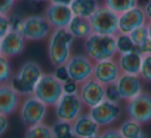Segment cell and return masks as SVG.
Here are the masks:
<instances>
[{"mask_svg": "<svg viewBox=\"0 0 151 138\" xmlns=\"http://www.w3.org/2000/svg\"><path fill=\"white\" fill-rule=\"evenodd\" d=\"M42 73L43 71L37 62L27 61L20 67L16 74H12L9 84L20 96H32Z\"/></svg>", "mask_w": 151, "mask_h": 138, "instance_id": "6da1fadb", "label": "cell"}, {"mask_svg": "<svg viewBox=\"0 0 151 138\" xmlns=\"http://www.w3.org/2000/svg\"><path fill=\"white\" fill-rule=\"evenodd\" d=\"M48 37L47 53L52 65L55 67L65 65L71 57L73 36L67 29H54Z\"/></svg>", "mask_w": 151, "mask_h": 138, "instance_id": "7a4b0ae2", "label": "cell"}, {"mask_svg": "<svg viewBox=\"0 0 151 138\" xmlns=\"http://www.w3.org/2000/svg\"><path fill=\"white\" fill-rule=\"evenodd\" d=\"M86 55L93 63L113 59L116 55L115 36L91 34L84 39Z\"/></svg>", "mask_w": 151, "mask_h": 138, "instance_id": "3957f363", "label": "cell"}, {"mask_svg": "<svg viewBox=\"0 0 151 138\" xmlns=\"http://www.w3.org/2000/svg\"><path fill=\"white\" fill-rule=\"evenodd\" d=\"M63 94V84L52 73H42L33 92V96L47 107H54Z\"/></svg>", "mask_w": 151, "mask_h": 138, "instance_id": "277c9868", "label": "cell"}, {"mask_svg": "<svg viewBox=\"0 0 151 138\" xmlns=\"http://www.w3.org/2000/svg\"><path fill=\"white\" fill-rule=\"evenodd\" d=\"M118 14L105 5H99L90 18L91 31L95 34L115 36L118 33Z\"/></svg>", "mask_w": 151, "mask_h": 138, "instance_id": "5b68a950", "label": "cell"}, {"mask_svg": "<svg viewBox=\"0 0 151 138\" xmlns=\"http://www.w3.org/2000/svg\"><path fill=\"white\" fill-rule=\"evenodd\" d=\"M52 28L44 16L32 14L22 20L20 33L26 41H40L50 35Z\"/></svg>", "mask_w": 151, "mask_h": 138, "instance_id": "8992f818", "label": "cell"}, {"mask_svg": "<svg viewBox=\"0 0 151 138\" xmlns=\"http://www.w3.org/2000/svg\"><path fill=\"white\" fill-rule=\"evenodd\" d=\"M47 108L48 107L45 104H43L32 95V96L25 97L24 100L20 103L19 114L23 124L29 127L43 123L47 114Z\"/></svg>", "mask_w": 151, "mask_h": 138, "instance_id": "52a82bcc", "label": "cell"}, {"mask_svg": "<svg viewBox=\"0 0 151 138\" xmlns=\"http://www.w3.org/2000/svg\"><path fill=\"white\" fill-rule=\"evenodd\" d=\"M54 107L57 120L72 123L82 113L83 104L77 94H63Z\"/></svg>", "mask_w": 151, "mask_h": 138, "instance_id": "ba28073f", "label": "cell"}, {"mask_svg": "<svg viewBox=\"0 0 151 138\" xmlns=\"http://www.w3.org/2000/svg\"><path fill=\"white\" fill-rule=\"evenodd\" d=\"M69 79L80 85L93 77V62L86 55H74L65 64Z\"/></svg>", "mask_w": 151, "mask_h": 138, "instance_id": "9c48e42d", "label": "cell"}, {"mask_svg": "<svg viewBox=\"0 0 151 138\" xmlns=\"http://www.w3.org/2000/svg\"><path fill=\"white\" fill-rule=\"evenodd\" d=\"M127 113L129 118L141 125L151 122V95L142 92L135 98L127 101Z\"/></svg>", "mask_w": 151, "mask_h": 138, "instance_id": "30bf717a", "label": "cell"}, {"mask_svg": "<svg viewBox=\"0 0 151 138\" xmlns=\"http://www.w3.org/2000/svg\"><path fill=\"white\" fill-rule=\"evenodd\" d=\"M121 109L118 104L111 103L107 100H103L98 105L90 108L88 114L101 128L111 125L120 116Z\"/></svg>", "mask_w": 151, "mask_h": 138, "instance_id": "8fae6325", "label": "cell"}, {"mask_svg": "<svg viewBox=\"0 0 151 138\" xmlns=\"http://www.w3.org/2000/svg\"><path fill=\"white\" fill-rule=\"evenodd\" d=\"M77 95L83 105L91 108L105 100V86L91 77L79 85Z\"/></svg>", "mask_w": 151, "mask_h": 138, "instance_id": "7c38bea8", "label": "cell"}, {"mask_svg": "<svg viewBox=\"0 0 151 138\" xmlns=\"http://www.w3.org/2000/svg\"><path fill=\"white\" fill-rule=\"evenodd\" d=\"M120 74L121 71L117 64V61H115L114 59L93 63V78H95L103 86L115 84Z\"/></svg>", "mask_w": 151, "mask_h": 138, "instance_id": "4fadbf2b", "label": "cell"}, {"mask_svg": "<svg viewBox=\"0 0 151 138\" xmlns=\"http://www.w3.org/2000/svg\"><path fill=\"white\" fill-rule=\"evenodd\" d=\"M144 25H147L143 7L135 6L118 17V32L129 34L133 30Z\"/></svg>", "mask_w": 151, "mask_h": 138, "instance_id": "5bb4252c", "label": "cell"}, {"mask_svg": "<svg viewBox=\"0 0 151 138\" xmlns=\"http://www.w3.org/2000/svg\"><path fill=\"white\" fill-rule=\"evenodd\" d=\"M44 18L54 29H67L73 14L70 6L58 5V4H50L44 12Z\"/></svg>", "mask_w": 151, "mask_h": 138, "instance_id": "9a60e30c", "label": "cell"}, {"mask_svg": "<svg viewBox=\"0 0 151 138\" xmlns=\"http://www.w3.org/2000/svg\"><path fill=\"white\" fill-rule=\"evenodd\" d=\"M121 100H131L143 92V85L139 75L121 73L115 82Z\"/></svg>", "mask_w": 151, "mask_h": 138, "instance_id": "2e32d148", "label": "cell"}, {"mask_svg": "<svg viewBox=\"0 0 151 138\" xmlns=\"http://www.w3.org/2000/svg\"><path fill=\"white\" fill-rule=\"evenodd\" d=\"M0 40V55L8 59L21 55L26 48V40L17 31L9 30V32Z\"/></svg>", "mask_w": 151, "mask_h": 138, "instance_id": "e0dca14e", "label": "cell"}, {"mask_svg": "<svg viewBox=\"0 0 151 138\" xmlns=\"http://www.w3.org/2000/svg\"><path fill=\"white\" fill-rule=\"evenodd\" d=\"M72 131L76 138H93L99 137L100 127L91 118L88 113H81L76 120L71 123Z\"/></svg>", "mask_w": 151, "mask_h": 138, "instance_id": "ac0fdd59", "label": "cell"}, {"mask_svg": "<svg viewBox=\"0 0 151 138\" xmlns=\"http://www.w3.org/2000/svg\"><path fill=\"white\" fill-rule=\"evenodd\" d=\"M21 96L14 91L10 84L0 85V114L10 116L19 109Z\"/></svg>", "mask_w": 151, "mask_h": 138, "instance_id": "d6986e66", "label": "cell"}, {"mask_svg": "<svg viewBox=\"0 0 151 138\" xmlns=\"http://www.w3.org/2000/svg\"><path fill=\"white\" fill-rule=\"evenodd\" d=\"M142 57L143 56L138 52L120 54L117 60V64L119 66L121 73L139 75Z\"/></svg>", "mask_w": 151, "mask_h": 138, "instance_id": "ffe728a7", "label": "cell"}, {"mask_svg": "<svg viewBox=\"0 0 151 138\" xmlns=\"http://www.w3.org/2000/svg\"><path fill=\"white\" fill-rule=\"evenodd\" d=\"M67 30L73 36V38H78V39H86L93 33L90 19L76 16H73V18L71 19Z\"/></svg>", "mask_w": 151, "mask_h": 138, "instance_id": "44dd1931", "label": "cell"}, {"mask_svg": "<svg viewBox=\"0 0 151 138\" xmlns=\"http://www.w3.org/2000/svg\"><path fill=\"white\" fill-rule=\"evenodd\" d=\"M99 7L97 0H72L70 8L73 16L90 19Z\"/></svg>", "mask_w": 151, "mask_h": 138, "instance_id": "7402d4cb", "label": "cell"}, {"mask_svg": "<svg viewBox=\"0 0 151 138\" xmlns=\"http://www.w3.org/2000/svg\"><path fill=\"white\" fill-rule=\"evenodd\" d=\"M118 131L123 138H140L144 134L142 125L131 118L125 120L120 125Z\"/></svg>", "mask_w": 151, "mask_h": 138, "instance_id": "603a6c76", "label": "cell"}, {"mask_svg": "<svg viewBox=\"0 0 151 138\" xmlns=\"http://www.w3.org/2000/svg\"><path fill=\"white\" fill-rule=\"evenodd\" d=\"M25 138H54L52 128L44 123L27 127Z\"/></svg>", "mask_w": 151, "mask_h": 138, "instance_id": "cb8c5ba5", "label": "cell"}, {"mask_svg": "<svg viewBox=\"0 0 151 138\" xmlns=\"http://www.w3.org/2000/svg\"><path fill=\"white\" fill-rule=\"evenodd\" d=\"M115 44H116V51L119 54H127V53L132 52H138V46L134 44L132 41L131 37L129 34H123V33H119L115 35Z\"/></svg>", "mask_w": 151, "mask_h": 138, "instance_id": "d4e9b609", "label": "cell"}, {"mask_svg": "<svg viewBox=\"0 0 151 138\" xmlns=\"http://www.w3.org/2000/svg\"><path fill=\"white\" fill-rule=\"evenodd\" d=\"M105 6L118 16L138 5V0H105Z\"/></svg>", "mask_w": 151, "mask_h": 138, "instance_id": "484cf974", "label": "cell"}, {"mask_svg": "<svg viewBox=\"0 0 151 138\" xmlns=\"http://www.w3.org/2000/svg\"><path fill=\"white\" fill-rule=\"evenodd\" d=\"M50 128L54 138H76L72 131L71 123L57 120Z\"/></svg>", "mask_w": 151, "mask_h": 138, "instance_id": "4316f807", "label": "cell"}, {"mask_svg": "<svg viewBox=\"0 0 151 138\" xmlns=\"http://www.w3.org/2000/svg\"><path fill=\"white\" fill-rule=\"evenodd\" d=\"M12 77V69L9 59L0 55V85L8 84Z\"/></svg>", "mask_w": 151, "mask_h": 138, "instance_id": "83f0119b", "label": "cell"}, {"mask_svg": "<svg viewBox=\"0 0 151 138\" xmlns=\"http://www.w3.org/2000/svg\"><path fill=\"white\" fill-rule=\"evenodd\" d=\"M139 76L145 82H151V54L144 55L142 57Z\"/></svg>", "mask_w": 151, "mask_h": 138, "instance_id": "f1b7e54d", "label": "cell"}, {"mask_svg": "<svg viewBox=\"0 0 151 138\" xmlns=\"http://www.w3.org/2000/svg\"><path fill=\"white\" fill-rule=\"evenodd\" d=\"M129 36L131 37L132 41L134 42V44L137 46H139L142 42L145 39H147L149 36H148V30H147V26L144 25V26H141L139 28L133 30L131 33L129 34Z\"/></svg>", "mask_w": 151, "mask_h": 138, "instance_id": "f546056e", "label": "cell"}, {"mask_svg": "<svg viewBox=\"0 0 151 138\" xmlns=\"http://www.w3.org/2000/svg\"><path fill=\"white\" fill-rule=\"evenodd\" d=\"M105 100L114 104H119L121 98L119 96V93H118L115 84L105 86Z\"/></svg>", "mask_w": 151, "mask_h": 138, "instance_id": "4dcf8cb0", "label": "cell"}, {"mask_svg": "<svg viewBox=\"0 0 151 138\" xmlns=\"http://www.w3.org/2000/svg\"><path fill=\"white\" fill-rule=\"evenodd\" d=\"M10 30V17L0 14V39L4 37Z\"/></svg>", "mask_w": 151, "mask_h": 138, "instance_id": "1f68e13d", "label": "cell"}, {"mask_svg": "<svg viewBox=\"0 0 151 138\" xmlns=\"http://www.w3.org/2000/svg\"><path fill=\"white\" fill-rule=\"evenodd\" d=\"M54 76L61 82L62 84H64L65 82L69 80V75H68V72L67 69H66L65 65H62V66H58V67H55V71H54Z\"/></svg>", "mask_w": 151, "mask_h": 138, "instance_id": "d6a6232c", "label": "cell"}, {"mask_svg": "<svg viewBox=\"0 0 151 138\" xmlns=\"http://www.w3.org/2000/svg\"><path fill=\"white\" fill-rule=\"evenodd\" d=\"M78 89H79V85L71 79L67 80L63 84L64 94H77Z\"/></svg>", "mask_w": 151, "mask_h": 138, "instance_id": "836d02e7", "label": "cell"}, {"mask_svg": "<svg viewBox=\"0 0 151 138\" xmlns=\"http://www.w3.org/2000/svg\"><path fill=\"white\" fill-rule=\"evenodd\" d=\"M14 2L12 0H0V14H10Z\"/></svg>", "mask_w": 151, "mask_h": 138, "instance_id": "e575fe53", "label": "cell"}, {"mask_svg": "<svg viewBox=\"0 0 151 138\" xmlns=\"http://www.w3.org/2000/svg\"><path fill=\"white\" fill-rule=\"evenodd\" d=\"M139 53L144 56V55H149L151 54V39L149 37L147 39H145L139 46H138Z\"/></svg>", "mask_w": 151, "mask_h": 138, "instance_id": "d590c367", "label": "cell"}, {"mask_svg": "<svg viewBox=\"0 0 151 138\" xmlns=\"http://www.w3.org/2000/svg\"><path fill=\"white\" fill-rule=\"evenodd\" d=\"M99 138H123L118 131V129H108L100 133Z\"/></svg>", "mask_w": 151, "mask_h": 138, "instance_id": "8d00e7d4", "label": "cell"}, {"mask_svg": "<svg viewBox=\"0 0 151 138\" xmlns=\"http://www.w3.org/2000/svg\"><path fill=\"white\" fill-rule=\"evenodd\" d=\"M8 126H9V121H8V116L0 114V137L7 131Z\"/></svg>", "mask_w": 151, "mask_h": 138, "instance_id": "74e56055", "label": "cell"}, {"mask_svg": "<svg viewBox=\"0 0 151 138\" xmlns=\"http://www.w3.org/2000/svg\"><path fill=\"white\" fill-rule=\"evenodd\" d=\"M143 10H144V14H145L146 20L151 22V0H149L145 4V6L143 7Z\"/></svg>", "mask_w": 151, "mask_h": 138, "instance_id": "f35d334b", "label": "cell"}, {"mask_svg": "<svg viewBox=\"0 0 151 138\" xmlns=\"http://www.w3.org/2000/svg\"><path fill=\"white\" fill-rule=\"evenodd\" d=\"M50 4H58V5H67L70 6L72 0H47Z\"/></svg>", "mask_w": 151, "mask_h": 138, "instance_id": "ab89813d", "label": "cell"}, {"mask_svg": "<svg viewBox=\"0 0 151 138\" xmlns=\"http://www.w3.org/2000/svg\"><path fill=\"white\" fill-rule=\"evenodd\" d=\"M146 26H147V30H148V36H149V38L151 39V22L148 23Z\"/></svg>", "mask_w": 151, "mask_h": 138, "instance_id": "60d3db41", "label": "cell"}, {"mask_svg": "<svg viewBox=\"0 0 151 138\" xmlns=\"http://www.w3.org/2000/svg\"><path fill=\"white\" fill-rule=\"evenodd\" d=\"M31 1H34V2H41V1H46V0H31Z\"/></svg>", "mask_w": 151, "mask_h": 138, "instance_id": "b9f144b4", "label": "cell"}, {"mask_svg": "<svg viewBox=\"0 0 151 138\" xmlns=\"http://www.w3.org/2000/svg\"><path fill=\"white\" fill-rule=\"evenodd\" d=\"M140 138H149V137H148L147 135H144V134H143V135H142V136L140 137Z\"/></svg>", "mask_w": 151, "mask_h": 138, "instance_id": "7bdbcfd3", "label": "cell"}, {"mask_svg": "<svg viewBox=\"0 0 151 138\" xmlns=\"http://www.w3.org/2000/svg\"><path fill=\"white\" fill-rule=\"evenodd\" d=\"M14 2H16V1H20V0H12Z\"/></svg>", "mask_w": 151, "mask_h": 138, "instance_id": "ee69618b", "label": "cell"}, {"mask_svg": "<svg viewBox=\"0 0 151 138\" xmlns=\"http://www.w3.org/2000/svg\"><path fill=\"white\" fill-rule=\"evenodd\" d=\"M93 138H99V137H93Z\"/></svg>", "mask_w": 151, "mask_h": 138, "instance_id": "f6af8a7d", "label": "cell"}, {"mask_svg": "<svg viewBox=\"0 0 151 138\" xmlns=\"http://www.w3.org/2000/svg\"><path fill=\"white\" fill-rule=\"evenodd\" d=\"M0 43H1V40H0Z\"/></svg>", "mask_w": 151, "mask_h": 138, "instance_id": "bcb514c9", "label": "cell"}]
</instances>
